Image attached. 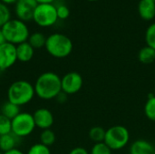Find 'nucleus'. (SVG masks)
Segmentation results:
<instances>
[{
  "instance_id": "obj_1",
  "label": "nucleus",
  "mask_w": 155,
  "mask_h": 154,
  "mask_svg": "<svg viewBox=\"0 0 155 154\" xmlns=\"http://www.w3.org/2000/svg\"><path fill=\"white\" fill-rule=\"evenodd\" d=\"M35 95L42 100H52L62 92L61 77L54 72L41 74L35 84Z\"/></svg>"
},
{
  "instance_id": "obj_2",
  "label": "nucleus",
  "mask_w": 155,
  "mask_h": 154,
  "mask_svg": "<svg viewBox=\"0 0 155 154\" xmlns=\"http://www.w3.org/2000/svg\"><path fill=\"white\" fill-rule=\"evenodd\" d=\"M35 95L34 85L26 80H17L12 83L7 90V101L20 107L29 103Z\"/></svg>"
},
{
  "instance_id": "obj_3",
  "label": "nucleus",
  "mask_w": 155,
  "mask_h": 154,
  "mask_svg": "<svg viewBox=\"0 0 155 154\" xmlns=\"http://www.w3.org/2000/svg\"><path fill=\"white\" fill-rule=\"evenodd\" d=\"M47 53L54 58H65L73 51V42L65 34L54 33L46 37L45 45Z\"/></svg>"
},
{
  "instance_id": "obj_4",
  "label": "nucleus",
  "mask_w": 155,
  "mask_h": 154,
  "mask_svg": "<svg viewBox=\"0 0 155 154\" xmlns=\"http://www.w3.org/2000/svg\"><path fill=\"white\" fill-rule=\"evenodd\" d=\"M2 31L7 43L17 45L26 42L30 33L25 22L19 19H10L2 26Z\"/></svg>"
},
{
  "instance_id": "obj_5",
  "label": "nucleus",
  "mask_w": 155,
  "mask_h": 154,
  "mask_svg": "<svg viewBox=\"0 0 155 154\" xmlns=\"http://www.w3.org/2000/svg\"><path fill=\"white\" fill-rule=\"evenodd\" d=\"M130 141V133L123 125H114L106 130L104 143L112 150L118 151L124 148Z\"/></svg>"
},
{
  "instance_id": "obj_6",
  "label": "nucleus",
  "mask_w": 155,
  "mask_h": 154,
  "mask_svg": "<svg viewBox=\"0 0 155 154\" xmlns=\"http://www.w3.org/2000/svg\"><path fill=\"white\" fill-rule=\"evenodd\" d=\"M34 22L42 27H49L54 25L57 20L56 6L53 4H38L33 15Z\"/></svg>"
},
{
  "instance_id": "obj_7",
  "label": "nucleus",
  "mask_w": 155,
  "mask_h": 154,
  "mask_svg": "<svg viewBox=\"0 0 155 154\" xmlns=\"http://www.w3.org/2000/svg\"><path fill=\"white\" fill-rule=\"evenodd\" d=\"M33 114L21 112L12 120V133L19 138H25L33 133L35 129Z\"/></svg>"
},
{
  "instance_id": "obj_8",
  "label": "nucleus",
  "mask_w": 155,
  "mask_h": 154,
  "mask_svg": "<svg viewBox=\"0 0 155 154\" xmlns=\"http://www.w3.org/2000/svg\"><path fill=\"white\" fill-rule=\"evenodd\" d=\"M84 84L82 75L77 72H69L61 78L62 92L67 95L78 93Z\"/></svg>"
},
{
  "instance_id": "obj_9",
  "label": "nucleus",
  "mask_w": 155,
  "mask_h": 154,
  "mask_svg": "<svg viewBox=\"0 0 155 154\" xmlns=\"http://www.w3.org/2000/svg\"><path fill=\"white\" fill-rule=\"evenodd\" d=\"M17 62L16 45L5 43L0 45V71L11 68Z\"/></svg>"
},
{
  "instance_id": "obj_10",
  "label": "nucleus",
  "mask_w": 155,
  "mask_h": 154,
  "mask_svg": "<svg viewBox=\"0 0 155 154\" xmlns=\"http://www.w3.org/2000/svg\"><path fill=\"white\" fill-rule=\"evenodd\" d=\"M37 5L36 0H17L15 4V12L17 19L23 22L33 20L34 12Z\"/></svg>"
},
{
  "instance_id": "obj_11",
  "label": "nucleus",
  "mask_w": 155,
  "mask_h": 154,
  "mask_svg": "<svg viewBox=\"0 0 155 154\" xmlns=\"http://www.w3.org/2000/svg\"><path fill=\"white\" fill-rule=\"evenodd\" d=\"M33 117L35 123V126L42 131L50 129L54 122L52 112L47 108H38L33 113Z\"/></svg>"
},
{
  "instance_id": "obj_12",
  "label": "nucleus",
  "mask_w": 155,
  "mask_h": 154,
  "mask_svg": "<svg viewBox=\"0 0 155 154\" xmlns=\"http://www.w3.org/2000/svg\"><path fill=\"white\" fill-rule=\"evenodd\" d=\"M139 15L145 21H151L155 17V2L140 0L138 4Z\"/></svg>"
},
{
  "instance_id": "obj_13",
  "label": "nucleus",
  "mask_w": 155,
  "mask_h": 154,
  "mask_svg": "<svg viewBox=\"0 0 155 154\" xmlns=\"http://www.w3.org/2000/svg\"><path fill=\"white\" fill-rule=\"evenodd\" d=\"M129 152L130 154H155V148L148 141L136 140L130 146Z\"/></svg>"
},
{
  "instance_id": "obj_14",
  "label": "nucleus",
  "mask_w": 155,
  "mask_h": 154,
  "mask_svg": "<svg viewBox=\"0 0 155 154\" xmlns=\"http://www.w3.org/2000/svg\"><path fill=\"white\" fill-rule=\"evenodd\" d=\"M35 54V49L26 41L16 45V57L17 61L27 63L32 60Z\"/></svg>"
},
{
  "instance_id": "obj_15",
  "label": "nucleus",
  "mask_w": 155,
  "mask_h": 154,
  "mask_svg": "<svg viewBox=\"0 0 155 154\" xmlns=\"http://www.w3.org/2000/svg\"><path fill=\"white\" fill-rule=\"evenodd\" d=\"M21 138L15 135L13 133L0 136V152H6L11 150L16 149Z\"/></svg>"
},
{
  "instance_id": "obj_16",
  "label": "nucleus",
  "mask_w": 155,
  "mask_h": 154,
  "mask_svg": "<svg viewBox=\"0 0 155 154\" xmlns=\"http://www.w3.org/2000/svg\"><path fill=\"white\" fill-rule=\"evenodd\" d=\"M20 106L10 103L9 101L5 102L2 106H1V111L0 113L4 116H5L6 118L10 119L11 121L16 117L19 113H20Z\"/></svg>"
},
{
  "instance_id": "obj_17",
  "label": "nucleus",
  "mask_w": 155,
  "mask_h": 154,
  "mask_svg": "<svg viewBox=\"0 0 155 154\" xmlns=\"http://www.w3.org/2000/svg\"><path fill=\"white\" fill-rule=\"evenodd\" d=\"M138 60L144 64H150L155 61V50L153 48L145 45L138 53Z\"/></svg>"
},
{
  "instance_id": "obj_18",
  "label": "nucleus",
  "mask_w": 155,
  "mask_h": 154,
  "mask_svg": "<svg viewBox=\"0 0 155 154\" xmlns=\"http://www.w3.org/2000/svg\"><path fill=\"white\" fill-rule=\"evenodd\" d=\"M27 42L31 44V46L34 49H40L42 47H45L46 37L40 32H35L29 35Z\"/></svg>"
},
{
  "instance_id": "obj_19",
  "label": "nucleus",
  "mask_w": 155,
  "mask_h": 154,
  "mask_svg": "<svg viewBox=\"0 0 155 154\" xmlns=\"http://www.w3.org/2000/svg\"><path fill=\"white\" fill-rule=\"evenodd\" d=\"M105 133H106V130H104L103 127L94 126L90 129L88 135L92 142H94V143H100L104 142Z\"/></svg>"
},
{
  "instance_id": "obj_20",
  "label": "nucleus",
  "mask_w": 155,
  "mask_h": 154,
  "mask_svg": "<svg viewBox=\"0 0 155 154\" xmlns=\"http://www.w3.org/2000/svg\"><path fill=\"white\" fill-rule=\"evenodd\" d=\"M144 113L149 120L155 122V95L153 93H151L148 96L144 105Z\"/></svg>"
},
{
  "instance_id": "obj_21",
  "label": "nucleus",
  "mask_w": 155,
  "mask_h": 154,
  "mask_svg": "<svg viewBox=\"0 0 155 154\" xmlns=\"http://www.w3.org/2000/svg\"><path fill=\"white\" fill-rule=\"evenodd\" d=\"M39 139H40V143L47 147H50L55 142V134L51 129L43 130L42 133H40Z\"/></svg>"
},
{
  "instance_id": "obj_22",
  "label": "nucleus",
  "mask_w": 155,
  "mask_h": 154,
  "mask_svg": "<svg viewBox=\"0 0 155 154\" xmlns=\"http://www.w3.org/2000/svg\"><path fill=\"white\" fill-rule=\"evenodd\" d=\"M12 133V121L0 113V136Z\"/></svg>"
},
{
  "instance_id": "obj_23",
  "label": "nucleus",
  "mask_w": 155,
  "mask_h": 154,
  "mask_svg": "<svg viewBox=\"0 0 155 154\" xmlns=\"http://www.w3.org/2000/svg\"><path fill=\"white\" fill-rule=\"evenodd\" d=\"M145 42H146V45L153 48L155 50V23L150 25L146 29Z\"/></svg>"
},
{
  "instance_id": "obj_24",
  "label": "nucleus",
  "mask_w": 155,
  "mask_h": 154,
  "mask_svg": "<svg viewBox=\"0 0 155 154\" xmlns=\"http://www.w3.org/2000/svg\"><path fill=\"white\" fill-rule=\"evenodd\" d=\"M26 154H51L50 147H47L40 143L33 144L27 151Z\"/></svg>"
},
{
  "instance_id": "obj_25",
  "label": "nucleus",
  "mask_w": 155,
  "mask_h": 154,
  "mask_svg": "<svg viewBox=\"0 0 155 154\" xmlns=\"http://www.w3.org/2000/svg\"><path fill=\"white\" fill-rule=\"evenodd\" d=\"M11 19V14L8 6L0 2V28Z\"/></svg>"
},
{
  "instance_id": "obj_26",
  "label": "nucleus",
  "mask_w": 155,
  "mask_h": 154,
  "mask_svg": "<svg viewBox=\"0 0 155 154\" xmlns=\"http://www.w3.org/2000/svg\"><path fill=\"white\" fill-rule=\"evenodd\" d=\"M112 150L104 143H94L93 148L91 149L90 154H112Z\"/></svg>"
},
{
  "instance_id": "obj_27",
  "label": "nucleus",
  "mask_w": 155,
  "mask_h": 154,
  "mask_svg": "<svg viewBox=\"0 0 155 154\" xmlns=\"http://www.w3.org/2000/svg\"><path fill=\"white\" fill-rule=\"evenodd\" d=\"M56 10H57V16L58 19H66L68 18V16L70 15V10L69 8L64 5H60L58 6H56Z\"/></svg>"
},
{
  "instance_id": "obj_28",
  "label": "nucleus",
  "mask_w": 155,
  "mask_h": 154,
  "mask_svg": "<svg viewBox=\"0 0 155 154\" xmlns=\"http://www.w3.org/2000/svg\"><path fill=\"white\" fill-rule=\"evenodd\" d=\"M68 154H90V152L83 147H75Z\"/></svg>"
},
{
  "instance_id": "obj_29",
  "label": "nucleus",
  "mask_w": 155,
  "mask_h": 154,
  "mask_svg": "<svg viewBox=\"0 0 155 154\" xmlns=\"http://www.w3.org/2000/svg\"><path fill=\"white\" fill-rule=\"evenodd\" d=\"M67 96H68V95H67L66 93H64V92H61V93L55 97V100H56L57 103H64L66 102Z\"/></svg>"
},
{
  "instance_id": "obj_30",
  "label": "nucleus",
  "mask_w": 155,
  "mask_h": 154,
  "mask_svg": "<svg viewBox=\"0 0 155 154\" xmlns=\"http://www.w3.org/2000/svg\"><path fill=\"white\" fill-rule=\"evenodd\" d=\"M4 154H26V153H24L21 150H19L18 148H16V149L11 150V151H9V152H4Z\"/></svg>"
},
{
  "instance_id": "obj_31",
  "label": "nucleus",
  "mask_w": 155,
  "mask_h": 154,
  "mask_svg": "<svg viewBox=\"0 0 155 154\" xmlns=\"http://www.w3.org/2000/svg\"><path fill=\"white\" fill-rule=\"evenodd\" d=\"M5 43H6V40H5V37L4 35V33H3L2 29L0 28V45L5 44Z\"/></svg>"
},
{
  "instance_id": "obj_32",
  "label": "nucleus",
  "mask_w": 155,
  "mask_h": 154,
  "mask_svg": "<svg viewBox=\"0 0 155 154\" xmlns=\"http://www.w3.org/2000/svg\"><path fill=\"white\" fill-rule=\"evenodd\" d=\"M1 3L5 4V5H12V4H15L17 2V0H0Z\"/></svg>"
},
{
  "instance_id": "obj_33",
  "label": "nucleus",
  "mask_w": 155,
  "mask_h": 154,
  "mask_svg": "<svg viewBox=\"0 0 155 154\" xmlns=\"http://www.w3.org/2000/svg\"><path fill=\"white\" fill-rule=\"evenodd\" d=\"M38 4H45V3H48V4H53V2L54 0H36Z\"/></svg>"
},
{
  "instance_id": "obj_34",
  "label": "nucleus",
  "mask_w": 155,
  "mask_h": 154,
  "mask_svg": "<svg viewBox=\"0 0 155 154\" xmlns=\"http://www.w3.org/2000/svg\"><path fill=\"white\" fill-rule=\"evenodd\" d=\"M88 1H90V2H95V1H99V0H88Z\"/></svg>"
},
{
  "instance_id": "obj_35",
  "label": "nucleus",
  "mask_w": 155,
  "mask_h": 154,
  "mask_svg": "<svg viewBox=\"0 0 155 154\" xmlns=\"http://www.w3.org/2000/svg\"><path fill=\"white\" fill-rule=\"evenodd\" d=\"M150 1H153V2H155V0H150Z\"/></svg>"
},
{
  "instance_id": "obj_36",
  "label": "nucleus",
  "mask_w": 155,
  "mask_h": 154,
  "mask_svg": "<svg viewBox=\"0 0 155 154\" xmlns=\"http://www.w3.org/2000/svg\"><path fill=\"white\" fill-rule=\"evenodd\" d=\"M153 94H154V95H155V88H154V92H153Z\"/></svg>"
},
{
  "instance_id": "obj_37",
  "label": "nucleus",
  "mask_w": 155,
  "mask_h": 154,
  "mask_svg": "<svg viewBox=\"0 0 155 154\" xmlns=\"http://www.w3.org/2000/svg\"><path fill=\"white\" fill-rule=\"evenodd\" d=\"M0 154H4V153H3V152H0Z\"/></svg>"
}]
</instances>
